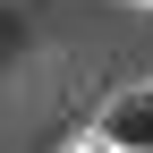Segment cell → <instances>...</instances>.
<instances>
[{
	"instance_id": "7a4b0ae2",
	"label": "cell",
	"mask_w": 153,
	"mask_h": 153,
	"mask_svg": "<svg viewBox=\"0 0 153 153\" xmlns=\"http://www.w3.org/2000/svg\"><path fill=\"white\" fill-rule=\"evenodd\" d=\"M76 153H111V145H102V136H85V145H76Z\"/></svg>"
},
{
	"instance_id": "6da1fadb",
	"label": "cell",
	"mask_w": 153,
	"mask_h": 153,
	"mask_svg": "<svg viewBox=\"0 0 153 153\" xmlns=\"http://www.w3.org/2000/svg\"><path fill=\"white\" fill-rule=\"evenodd\" d=\"M94 136H102L111 153H153V85H128V94H111V111L94 119Z\"/></svg>"
}]
</instances>
